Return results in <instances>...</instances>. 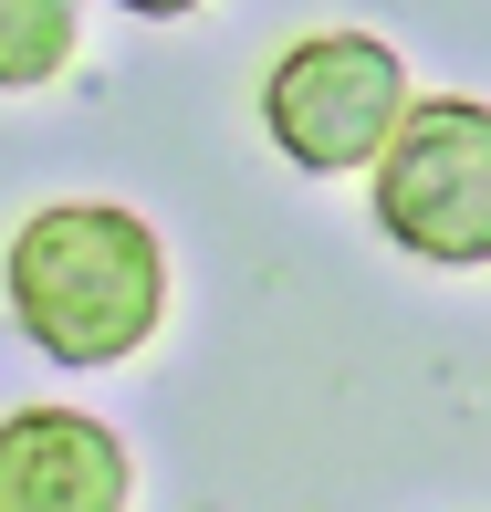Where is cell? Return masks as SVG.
<instances>
[{"label":"cell","instance_id":"obj_1","mask_svg":"<svg viewBox=\"0 0 491 512\" xmlns=\"http://www.w3.org/2000/svg\"><path fill=\"white\" fill-rule=\"evenodd\" d=\"M0 293L53 366H126L168 324V241L115 199H42L0 251Z\"/></svg>","mask_w":491,"mask_h":512},{"label":"cell","instance_id":"obj_5","mask_svg":"<svg viewBox=\"0 0 491 512\" xmlns=\"http://www.w3.org/2000/svg\"><path fill=\"white\" fill-rule=\"evenodd\" d=\"M84 53V11L74 0H0V95H32Z\"/></svg>","mask_w":491,"mask_h":512},{"label":"cell","instance_id":"obj_3","mask_svg":"<svg viewBox=\"0 0 491 512\" xmlns=\"http://www.w3.org/2000/svg\"><path fill=\"white\" fill-rule=\"evenodd\" d=\"M377 230L439 272L491 262V105L481 95H418L377 168Z\"/></svg>","mask_w":491,"mask_h":512},{"label":"cell","instance_id":"obj_2","mask_svg":"<svg viewBox=\"0 0 491 512\" xmlns=\"http://www.w3.org/2000/svg\"><path fill=\"white\" fill-rule=\"evenodd\" d=\"M408 53H397L387 32H303L272 53V74H262V126H272V147L293 157L303 178H377L387 168V147H397V126H408Z\"/></svg>","mask_w":491,"mask_h":512},{"label":"cell","instance_id":"obj_4","mask_svg":"<svg viewBox=\"0 0 491 512\" xmlns=\"http://www.w3.org/2000/svg\"><path fill=\"white\" fill-rule=\"evenodd\" d=\"M136 471L126 439L84 408H11L0 418V512H126Z\"/></svg>","mask_w":491,"mask_h":512}]
</instances>
